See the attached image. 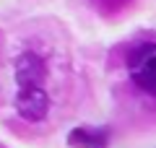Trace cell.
Returning <instances> with one entry per match:
<instances>
[{"mask_svg": "<svg viewBox=\"0 0 156 148\" xmlns=\"http://www.w3.org/2000/svg\"><path fill=\"white\" fill-rule=\"evenodd\" d=\"M128 73L133 83L148 96H156V44H138L128 55Z\"/></svg>", "mask_w": 156, "mask_h": 148, "instance_id": "1", "label": "cell"}, {"mask_svg": "<svg viewBox=\"0 0 156 148\" xmlns=\"http://www.w3.org/2000/svg\"><path fill=\"white\" fill-rule=\"evenodd\" d=\"M68 146L70 148H104L107 140H104V132H99V130L76 127V130H70V135H68Z\"/></svg>", "mask_w": 156, "mask_h": 148, "instance_id": "4", "label": "cell"}, {"mask_svg": "<svg viewBox=\"0 0 156 148\" xmlns=\"http://www.w3.org/2000/svg\"><path fill=\"white\" fill-rule=\"evenodd\" d=\"M47 78V62L37 55V52H23L16 60V83L21 88L29 86H42Z\"/></svg>", "mask_w": 156, "mask_h": 148, "instance_id": "3", "label": "cell"}, {"mask_svg": "<svg viewBox=\"0 0 156 148\" xmlns=\"http://www.w3.org/2000/svg\"><path fill=\"white\" fill-rule=\"evenodd\" d=\"M16 109L23 120L29 122H39L44 120L50 112V96L44 93L42 86H29V88H18L16 93Z\"/></svg>", "mask_w": 156, "mask_h": 148, "instance_id": "2", "label": "cell"}]
</instances>
